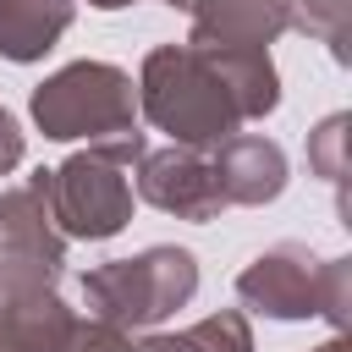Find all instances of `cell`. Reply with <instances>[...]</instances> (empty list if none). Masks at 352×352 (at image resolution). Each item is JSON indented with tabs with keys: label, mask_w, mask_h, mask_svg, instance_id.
<instances>
[{
	"label": "cell",
	"mask_w": 352,
	"mask_h": 352,
	"mask_svg": "<svg viewBox=\"0 0 352 352\" xmlns=\"http://www.w3.org/2000/svg\"><path fill=\"white\" fill-rule=\"evenodd\" d=\"M138 110L160 132H170V143H187V148H214L242 126V116H236L231 94L220 88L214 66L192 44H160V50L143 55Z\"/></svg>",
	"instance_id": "1"
},
{
	"label": "cell",
	"mask_w": 352,
	"mask_h": 352,
	"mask_svg": "<svg viewBox=\"0 0 352 352\" xmlns=\"http://www.w3.org/2000/svg\"><path fill=\"white\" fill-rule=\"evenodd\" d=\"M138 352H253V330L236 308H226V314H209L176 336H148Z\"/></svg>",
	"instance_id": "12"
},
{
	"label": "cell",
	"mask_w": 352,
	"mask_h": 352,
	"mask_svg": "<svg viewBox=\"0 0 352 352\" xmlns=\"http://www.w3.org/2000/svg\"><path fill=\"white\" fill-rule=\"evenodd\" d=\"M292 28L286 0H192V50H270Z\"/></svg>",
	"instance_id": "8"
},
{
	"label": "cell",
	"mask_w": 352,
	"mask_h": 352,
	"mask_svg": "<svg viewBox=\"0 0 352 352\" xmlns=\"http://www.w3.org/2000/svg\"><path fill=\"white\" fill-rule=\"evenodd\" d=\"M0 341H6V297H0Z\"/></svg>",
	"instance_id": "18"
},
{
	"label": "cell",
	"mask_w": 352,
	"mask_h": 352,
	"mask_svg": "<svg viewBox=\"0 0 352 352\" xmlns=\"http://www.w3.org/2000/svg\"><path fill=\"white\" fill-rule=\"evenodd\" d=\"M198 55L214 66V77L231 94L242 121H258V116H270L280 104V77H275L270 50H198Z\"/></svg>",
	"instance_id": "10"
},
{
	"label": "cell",
	"mask_w": 352,
	"mask_h": 352,
	"mask_svg": "<svg viewBox=\"0 0 352 352\" xmlns=\"http://www.w3.org/2000/svg\"><path fill=\"white\" fill-rule=\"evenodd\" d=\"M236 297L253 314H270V319H314V314H324L336 330H346L352 264L346 258H319L302 242H275L236 275Z\"/></svg>",
	"instance_id": "4"
},
{
	"label": "cell",
	"mask_w": 352,
	"mask_h": 352,
	"mask_svg": "<svg viewBox=\"0 0 352 352\" xmlns=\"http://www.w3.org/2000/svg\"><path fill=\"white\" fill-rule=\"evenodd\" d=\"M60 352H138V341H132V330H121V324H104V319H72Z\"/></svg>",
	"instance_id": "15"
},
{
	"label": "cell",
	"mask_w": 352,
	"mask_h": 352,
	"mask_svg": "<svg viewBox=\"0 0 352 352\" xmlns=\"http://www.w3.org/2000/svg\"><path fill=\"white\" fill-rule=\"evenodd\" d=\"M308 165H314V176L341 187V176H346V116H324L308 132Z\"/></svg>",
	"instance_id": "14"
},
{
	"label": "cell",
	"mask_w": 352,
	"mask_h": 352,
	"mask_svg": "<svg viewBox=\"0 0 352 352\" xmlns=\"http://www.w3.org/2000/svg\"><path fill=\"white\" fill-rule=\"evenodd\" d=\"M198 292V264L187 248H143L132 258H110L82 275V302L94 319L121 324V330H148L187 308Z\"/></svg>",
	"instance_id": "3"
},
{
	"label": "cell",
	"mask_w": 352,
	"mask_h": 352,
	"mask_svg": "<svg viewBox=\"0 0 352 352\" xmlns=\"http://www.w3.org/2000/svg\"><path fill=\"white\" fill-rule=\"evenodd\" d=\"M132 187L143 204L176 214V220H220L226 192L214 182V160L204 148L170 143V148H143V160L132 165Z\"/></svg>",
	"instance_id": "7"
},
{
	"label": "cell",
	"mask_w": 352,
	"mask_h": 352,
	"mask_svg": "<svg viewBox=\"0 0 352 352\" xmlns=\"http://www.w3.org/2000/svg\"><path fill=\"white\" fill-rule=\"evenodd\" d=\"M66 28H72V0H0V55L16 66L55 50Z\"/></svg>",
	"instance_id": "11"
},
{
	"label": "cell",
	"mask_w": 352,
	"mask_h": 352,
	"mask_svg": "<svg viewBox=\"0 0 352 352\" xmlns=\"http://www.w3.org/2000/svg\"><path fill=\"white\" fill-rule=\"evenodd\" d=\"M16 165H22V126H16L11 110H0V176L16 170Z\"/></svg>",
	"instance_id": "16"
},
{
	"label": "cell",
	"mask_w": 352,
	"mask_h": 352,
	"mask_svg": "<svg viewBox=\"0 0 352 352\" xmlns=\"http://www.w3.org/2000/svg\"><path fill=\"white\" fill-rule=\"evenodd\" d=\"M165 6H182V11H192V0H165Z\"/></svg>",
	"instance_id": "19"
},
{
	"label": "cell",
	"mask_w": 352,
	"mask_h": 352,
	"mask_svg": "<svg viewBox=\"0 0 352 352\" xmlns=\"http://www.w3.org/2000/svg\"><path fill=\"white\" fill-rule=\"evenodd\" d=\"M292 28L308 38H324L336 60H346V33H352V0H286Z\"/></svg>",
	"instance_id": "13"
},
{
	"label": "cell",
	"mask_w": 352,
	"mask_h": 352,
	"mask_svg": "<svg viewBox=\"0 0 352 352\" xmlns=\"http://www.w3.org/2000/svg\"><path fill=\"white\" fill-rule=\"evenodd\" d=\"M66 258V236L44 204V182L28 176L22 187L0 192V297L55 286Z\"/></svg>",
	"instance_id": "6"
},
{
	"label": "cell",
	"mask_w": 352,
	"mask_h": 352,
	"mask_svg": "<svg viewBox=\"0 0 352 352\" xmlns=\"http://www.w3.org/2000/svg\"><path fill=\"white\" fill-rule=\"evenodd\" d=\"M88 6H99V11H121V6H132V0H88Z\"/></svg>",
	"instance_id": "17"
},
{
	"label": "cell",
	"mask_w": 352,
	"mask_h": 352,
	"mask_svg": "<svg viewBox=\"0 0 352 352\" xmlns=\"http://www.w3.org/2000/svg\"><path fill=\"white\" fill-rule=\"evenodd\" d=\"M143 132H121L104 143H88L82 154H72L55 170H38L44 182V204L60 226V236H88L104 242L132 220V165L143 160Z\"/></svg>",
	"instance_id": "2"
},
{
	"label": "cell",
	"mask_w": 352,
	"mask_h": 352,
	"mask_svg": "<svg viewBox=\"0 0 352 352\" xmlns=\"http://www.w3.org/2000/svg\"><path fill=\"white\" fill-rule=\"evenodd\" d=\"M33 121L55 143H72V138L104 143V138L138 132V88L110 60H72L33 88Z\"/></svg>",
	"instance_id": "5"
},
{
	"label": "cell",
	"mask_w": 352,
	"mask_h": 352,
	"mask_svg": "<svg viewBox=\"0 0 352 352\" xmlns=\"http://www.w3.org/2000/svg\"><path fill=\"white\" fill-rule=\"evenodd\" d=\"M214 182L226 192V204H270L286 187V154L280 143L258 138V132H231L226 143H214Z\"/></svg>",
	"instance_id": "9"
}]
</instances>
